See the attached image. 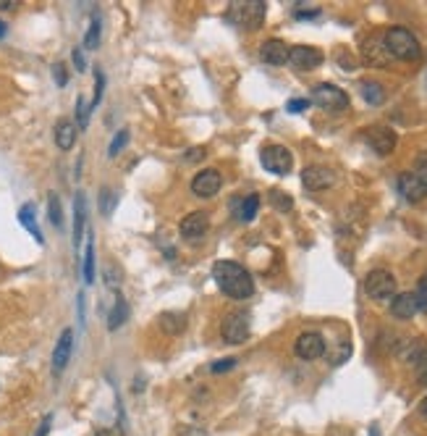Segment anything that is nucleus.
<instances>
[{
    "mask_svg": "<svg viewBox=\"0 0 427 436\" xmlns=\"http://www.w3.org/2000/svg\"><path fill=\"white\" fill-rule=\"evenodd\" d=\"M105 282H108V286H116L118 282H121V276H116V268H113V266H108V279H105Z\"/></svg>",
    "mask_w": 427,
    "mask_h": 436,
    "instance_id": "43",
    "label": "nucleus"
},
{
    "mask_svg": "<svg viewBox=\"0 0 427 436\" xmlns=\"http://www.w3.org/2000/svg\"><path fill=\"white\" fill-rule=\"evenodd\" d=\"M270 203H273L278 211H291V205H294V203H291V197L283 195L280 190H273V192H270Z\"/></svg>",
    "mask_w": 427,
    "mask_h": 436,
    "instance_id": "32",
    "label": "nucleus"
},
{
    "mask_svg": "<svg viewBox=\"0 0 427 436\" xmlns=\"http://www.w3.org/2000/svg\"><path fill=\"white\" fill-rule=\"evenodd\" d=\"M265 14L267 5L263 0H239V3H231V8H228V19L241 30H260L265 21Z\"/></svg>",
    "mask_w": 427,
    "mask_h": 436,
    "instance_id": "3",
    "label": "nucleus"
},
{
    "mask_svg": "<svg viewBox=\"0 0 427 436\" xmlns=\"http://www.w3.org/2000/svg\"><path fill=\"white\" fill-rule=\"evenodd\" d=\"M53 74H56V82H58V87H66V82H69V74H66V66H63V63H56Z\"/></svg>",
    "mask_w": 427,
    "mask_h": 436,
    "instance_id": "38",
    "label": "nucleus"
},
{
    "mask_svg": "<svg viewBox=\"0 0 427 436\" xmlns=\"http://www.w3.org/2000/svg\"><path fill=\"white\" fill-rule=\"evenodd\" d=\"M414 300H417V310H425L427 313V273L419 279L417 292H414Z\"/></svg>",
    "mask_w": 427,
    "mask_h": 436,
    "instance_id": "31",
    "label": "nucleus"
},
{
    "mask_svg": "<svg viewBox=\"0 0 427 436\" xmlns=\"http://www.w3.org/2000/svg\"><path fill=\"white\" fill-rule=\"evenodd\" d=\"M89 111H92V106H87L84 97H79V100H76V129H87Z\"/></svg>",
    "mask_w": 427,
    "mask_h": 436,
    "instance_id": "28",
    "label": "nucleus"
},
{
    "mask_svg": "<svg viewBox=\"0 0 427 436\" xmlns=\"http://www.w3.org/2000/svg\"><path fill=\"white\" fill-rule=\"evenodd\" d=\"M100 197H103V216H110V213H113V208H116V203H118L116 192L105 187V190H103V195H100Z\"/></svg>",
    "mask_w": 427,
    "mask_h": 436,
    "instance_id": "34",
    "label": "nucleus"
},
{
    "mask_svg": "<svg viewBox=\"0 0 427 436\" xmlns=\"http://www.w3.org/2000/svg\"><path fill=\"white\" fill-rule=\"evenodd\" d=\"M126 318H129V305H126V300L118 295L116 305H113V310H110V316H108V329L110 331L121 329V326L126 323Z\"/></svg>",
    "mask_w": 427,
    "mask_h": 436,
    "instance_id": "22",
    "label": "nucleus"
},
{
    "mask_svg": "<svg viewBox=\"0 0 427 436\" xmlns=\"http://www.w3.org/2000/svg\"><path fill=\"white\" fill-rule=\"evenodd\" d=\"M50 423H53V415H45L42 421H40V426H37L34 436H47V434H50Z\"/></svg>",
    "mask_w": 427,
    "mask_h": 436,
    "instance_id": "40",
    "label": "nucleus"
},
{
    "mask_svg": "<svg viewBox=\"0 0 427 436\" xmlns=\"http://www.w3.org/2000/svg\"><path fill=\"white\" fill-rule=\"evenodd\" d=\"M365 292L372 300H388V297H396V279L393 273L385 271V268H375L367 273L365 279Z\"/></svg>",
    "mask_w": 427,
    "mask_h": 436,
    "instance_id": "4",
    "label": "nucleus"
},
{
    "mask_svg": "<svg viewBox=\"0 0 427 436\" xmlns=\"http://www.w3.org/2000/svg\"><path fill=\"white\" fill-rule=\"evenodd\" d=\"M369 436H380V431H378V428L372 426V431H369Z\"/></svg>",
    "mask_w": 427,
    "mask_h": 436,
    "instance_id": "47",
    "label": "nucleus"
},
{
    "mask_svg": "<svg viewBox=\"0 0 427 436\" xmlns=\"http://www.w3.org/2000/svg\"><path fill=\"white\" fill-rule=\"evenodd\" d=\"M223 339L228 345H244L249 339V316L247 313H228L223 318V326H221Z\"/></svg>",
    "mask_w": 427,
    "mask_h": 436,
    "instance_id": "7",
    "label": "nucleus"
},
{
    "mask_svg": "<svg viewBox=\"0 0 427 436\" xmlns=\"http://www.w3.org/2000/svg\"><path fill=\"white\" fill-rule=\"evenodd\" d=\"M236 365V358H225V360H218V363H212V374H225V371H231Z\"/></svg>",
    "mask_w": 427,
    "mask_h": 436,
    "instance_id": "37",
    "label": "nucleus"
},
{
    "mask_svg": "<svg viewBox=\"0 0 427 436\" xmlns=\"http://www.w3.org/2000/svg\"><path fill=\"white\" fill-rule=\"evenodd\" d=\"M103 90H105V76L103 71H95V100H92V108L103 100Z\"/></svg>",
    "mask_w": 427,
    "mask_h": 436,
    "instance_id": "36",
    "label": "nucleus"
},
{
    "mask_svg": "<svg viewBox=\"0 0 427 436\" xmlns=\"http://www.w3.org/2000/svg\"><path fill=\"white\" fill-rule=\"evenodd\" d=\"M160 326L168 331V334H178V331H184V326H186V318L178 316V313H162Z\"/></svg>",
    "mask_w": 427,
    "mask_h": 436,
    "instance_id": "25",
    "label": "nucleus"
},
{
    "mask_svg": "<svg viewBox=\"0 0 427 436\" xmlns=\"http://www.w3.org/2000/svg\"><path fill=\"white\" fill-rule=\"evenodd\" d=\"M362 97L367 100L369 106H380L385 100V90L378 82H362Z\"/></svg>",
    "mask_w": 427,
    "mask_h": 436,
    "instance_id": "23",
    "label": "nucleus"
},
{
    "mask_svg": "<svg viewBox=\"0 0 427 436\" xmlns=\"http://www.w3.org/2000/svg\"><path fill=\"white\" fill-rule=\"evenodd\" d=\"M419 415H422V418H427V397L422 400V402H419Z\"/></svg>",
    "mask_w": 427,
    "mask_h": 436,
    "instance_id": "45",
    "label": "nucleus"
},
{
    "mask_svg": "<svg viewBox=\"0 0 427 436\" xmlns=\"http://www.w3.org/2000/svg\"><path fill=\"white\" fill-rule=\"evenodd\" d=\"M100 19H92V24H89L87 34H84V47H89V50H95V47L100 45Z\"/></svg>",
    "mask_w": 427,
    "mask_h": 436,
    "instance_id": "26",
    "label": "nucleus"
},
{
    "mask_svg": "<svg viewBox=\"0 0 427 436\" xmlns=\"http://www.w3.org/2000/svg\"><path fill=\"white\" fill-rule=\"evenodd\" d=\"M417 365V381L419 384H427V347H422V352H419V358L414 360Z\"/></svg>",
    "mask_w": 427,
    "mask_h": 436,
    "instance_id": "33",
    "label": "nucleus"
},
{
    "mask_svg": "<svg viewBox=\"0 0 427 436\" xmlns=\"http://www.w3.org/2000/svg\"><path fill=\"white\" fill-rule=\"evenodd\" d=\"M234 213L239 221H244V224H249L252 218L257 216V211H260V195H247V197H239V200H234Z\"/></svg>",
    "mask_w": 427,
    "mask_h": 436,
    "instance_id": "18",
    "label": "nucleus"
},
{
    "mask_svg": "<svg viewBox=\"0 0 427 436\" xmlns=\"http://www.w3.org/2000/svg\"><path fill=\"white\" fill-rule=\"evenodd\" d=\"M221 184H223L221 174L215 168H205V171H199L192 179V192L197 197H215L221 192Z\"/></svg>",
    "mask_w": 427,
    "mask_h": 436,
    "instance_id": "11",
    "label": "nucleus"
},
{
    "mask_svg": "<svg viewBox=\"0 0 427 436\" xmlns=\"http://www.w3.org/2000/svg\"><path fill=\"white\" fill-rule=\"evenodd\" d=\"M19 221H21V226L29 231L34 240L42 242V231H40V226H37V218H34V205H32V203L21 205V211H19Z\"/></svg>",
    "mask_w": 427,
    "mask_h": 436,
    "instance_id": "21",
    "label": "nucleus"
},
{
    "mask_svg": "<svg viewBox=\"0 0 427 436\" xmlns=\"http://www.w3.org/2000/svg\"><path fill=\"white\" fill-rule=\"evenodd\" d=\"M412 171L417 174V179H419L427 187V152H422V155L417 158V163H414Z\"/></svg>",
    "mask_w": 427,
    "mask_h": 436,
    "instance_id": "35",
    "label": "nucleus"
},
{
    "mask_svg": "<svg viewBox=\"0 0 427 436\" xmlns=\"http://www.w3.org/2000/svg\"><path fill=\"white\" fill-rule=\"evenodd\" d=\"M312 100L325 111H346L349 108V95L336 84H328V82L312 87Z\"/></svg>",
    "mask_w": 427,
    "mask_h": 436,
    "instance_id": "5",
    "label": "nucleus"
},
{
    "mask_svg": "<svg viewBox=\"0 0 427 436\" xmlns=\"http://www.w3.org/2000/svg\"><path fill=\"white\" fill-rule=\"evenodd\" d=\"M323 58H325L323 53L310 45H296L289 50V63L294 69H299V71H312V69L323 66Z\"/></svg>",
    "mask_w": 427,
    "mask_h": 436,
    "instance_id": "10",
    "label": "nucleus"
},
{
    "mask_svg": "<svg viewBox=\"0 0 427 436\" xmlns=\"http://www.w3.org/2000/svg\"><path fill=\"white\" fill-rule=\"evenodd\" d=\"M391 313H393V318H398V321H409V318H414V313H417V300H414L412 292H401V295H396L393 302H391Z\"/></svg>",
    "mask_w": 427,
    "mask_h": 436,
    "instance_id": "17",
    "label": "nucleus"
},
{
    "mask_svg": "<svg viewBox=\"0 0 427 436\" xmlns=\"http://www.w3.org/2000/svg\"><path fill=\"white\" fill-rule=\"evenodd\" d=\"M129 129H121V132H118L116 137H113V142H110V148H108V155H110V158H116L118 152L123 150V148H126V142H129Z\"/></svg>",
    "mask_w": 427,
    "mask_h": 436,
    "instance_id": "30",
    "label": "nucleus"
},
{
    "mask_svg": "<svg viewBox=\"0 0 427 436\" xmlns=\"http://www.w3.org/2000/svg\"><path fill=\"white\" fill-rule=\"evenodd\" d=\"M5 32H8V27H5V21H0V37H5Z\"/></svg>",
    "mask_w": 427,
    "mask_h": 436,
    "instance_id": "46",
    "label": "nucleus"
},
{
    "mask_svg": "<svg viewBox=\"0 0 427 436\" xmlns=\"http://www.w3.org/2000/svg\"><path fill=\"white\" fill-rule=\"evenodd\" d=\"M8 8H14V0H0V11H8Z\"/></svg>",
    "mask_w": 427,
    "mask_h": 436,
    "instance_id": "44",
    "label": "nucleus"
},
{
    "mask_svg": "<svg viewBox=\"0 0 427 436\" xmlns=\"http://www.w3.org/2000/svg\"><path fill=\"white\" fill-rule=\"evenodd\" d=\"M302 184H304L310 192H323V190L336 184V174H333L328 165H307V168L302 171Z\"/></svg>",
    "mask_w": 427,
    "mask_h": 436,
    "instance_id": "9",
    "label": "nucleus"
},
{
    "mask_svg": "<svg viewBox=\"0 0 427 436\" xmlns=\"http://www.w3.org/2000/svg\"><path fill=\"white\" fill-rule=\"evenodd\" d=\"M74 63H76V71H84V69H87V63H84V56H82V50H74Z\"/></svg>",
    "mask_w": 427,
    "mask_h": 436,
    "instance_id": "42",
    "label": "nucleus"
},
{
    "mask_svg": "<svg viewBox=\"0 0 427 436\" xmlns=\"http://www.w3.org/2000/svg\"><path fill=\"white\" fill-rule=\"evenodd\" d=\"M210 229V218H207L205 211H194L189 213L184 221H181V237L184 240H202Z\"/></svg>",
    "mask_w": 427,
    "mask_h": 436,
    "instance_id": "15",
    "label": "nucleus"
},
{
    "mask_svg": "<svg viewBox=\"0 0 427 436\" xmlns=\"http://www.w3.org/2000/svg\"><path fill=\"white\" fill-rule=\"evenodd\" d=\"M294 352L302 358V360H317V358H323L325 355L323 334H317V331H304V334H299V339H296V345H294Z\"/></svg>",
    "mask_w": 427,
    "mask_h": 436,
    "instance_id": "8",
    "label": "nucleus"
},
{
    "mask_svg": "<svg viewBox=\"0 0 427 436\" xmlns=\"http://www.w3.org/2000/svg\"><path fill=\"white\" fill-rule=\"evenodd\" d=\"M380 50H385L383 43H375V37H372V40H367V45H365V56H367L369 63H380V66H383L385 58L380 56Z\"/></svg>",
    "mask_w": 427,
    "mask_h": 436,
    "instance_id": "27",
    "label": "nucleus"
},
{
    "mask_svg": "<svg viewBox=\"0 0 427 436\" xmlns=\"http://www.w3.org/2000/svg\"><path fill=\"white\" fill-rule=\"evenodd\" d=\"M76 124L71 119H60L56 124V145H58L60 150H71L76 142Z\"/></svg>",
    "mask_w": 427,
    "mask_h": 436,
    "instance_id": "19",
    "label": "nucleus"
},
{
    "mask_svg": "<svg viewBox=\"0 0 427 436\" xmlns=\"http://www.w3.org/2000/svg\"><path fill=\"white\" fill-rule=\"evenodd\" d=\"M294 16L296 19H317V16H320V8H307V11L299 8V11H294Z\"/></svg>",
    "mask_w": 427,
    "mask_h": 436,
    "instance_id": "41",
    "label": "nucleus"
},
{
    "mask_svg": "<svg viewBox=\"0 0 427 436\" xmlns=\"http://www.w3.org/2000/svg\"><path fill=\"white\" fill-rule=\"evenodd\" d=\"M304 108H310V100H304V97H296L289 103V113H302Z\"/></svg>",
    "mask_w": 427,
    "mask_h": 436,
    "instance_id": "39",
    "label": "nucleus"
},
{
    "mask_svg": "<svg viewBox=\"0 0 427 436\" xmlns=\"http://www.w3.org/2000/svg\"><path fill=\"white\" fill-rule=\"evenodd\" d=\"M84 224H87V200H84L82 192H76V197H74V244L82 242Z\"/></svg>",
    "mask_w": 427,
    "mask_h": 436,
    "instance_id": "20",
    "label": "nucleus"
},
{
    "mask_svg": "<svg viewBox=\"0 0 427 436\" xmlns=\"http://www.w3.org/2000/svg\"><path fill=\"white\" fill-rule=\"evenodd\" d=\"M398 192H401L404 200H409V203H422L427 197V187L417 179L414 171H404V174L398 176Z\"/></svg>",
    "mask_w": 427,
    "mask_h": 436,
    "instance_id": "14",
    "label": "nucleus"
},
{
    "mask_svg": "<svg viewBox=\"0 0 427 436\" xmlns=\"http://www.w3.org/2000/svg\"><path fill=\"white\" fill-rule=\"evenodd\" d=\"M47 211H50V221H53V224L63 226V208H60L58 195H50V197H47Z\"/></svg>",
    "mask_w": 427,
    "mask_h": 436,
    "instance_id": "29",
    "label": "nucleus"
},
{
    "mask_svg": "<svg viewBox=\"0 0 427 436\" xmlns=\"http://www.w3.org/2000/svg\"><path fill=\"white\" fill-rule=\"evenodd\" d=\"M365 139H367V145L378 155H391L393 148H396V132L388 129V126H372L367 135H365Z\"/></svg>",
    "mask_w": 427,
    "mask_h": 436,
    "instance_id": "12",
    "label": "nucleus"
},
{
    "mask_svg": "<svg viewBox=\"0 0 427 436\" xmlns=\"http://www.w3.org/2000/svg\"><path fill=\"white\" fill-rule=\"evenodd\" d=\"M84 282L87 284L95 282V240H92V231H89L87 250H84Z\"/></svg>",
    "mask_w": 427,
    "mask_h": 436,
    "instance_id": "24",
    "label": "nucleus"
},
{
    "mask_svg": "<svg viewBox=\"0 0 427 436\" xmlns=\"http://www.w3.org/2000/svg\"><path fill=\"white\" fill-rule=\"evenodd\" d=\"M260 161L265 165L270 174H278V176H286L294 165V155L291 150H286L283 145H265L263 152H260Z\"/></svg>",
    "mask_w": 427,
    "mask_h": 436,
    "instance_id": "6",
    "label": "nucleus"
},
{
    "mask_svg": "<svg viewBox=\"0 0 427 436\" xmlns=\"http://www.w3.org/2000/svg\"><path fill=\"white\" fill-rule=\"evenodd\" d=\"M212 279L221 286L223 295H228L231 300H249L254 295V279L244 266H239L234 260H218L212 266Z\"/></svg>",
    "mask_w": 427,
    "mask_h": 436,
    "instance_id": "1",
    "label": "nucleus"
},
{
    "mask_svg": "<svg viewBox=\"0 0 427 436\" xmlns=\"http://www.w3.org/2000/svg\"><path fill=\"white\" fill-rule=\"evenodd\" d=\"M383 45H385V53L398 60H417L419 53H422L417 37H414L409 30H404V27H391V30L385 32Z\"/></svg>",
    "mask_w": 427,
    "mask_h": 436,
    "instance_id": "2",
    "label": "nucleus"
},
{
    "mask_svg": "<svg viewBox=\"0 0 427 436\" xmlns=\"http://www.w3.org/2000/svg\"><path fill=\"white\" fill-rule=\"evenodd\" d=\"M71 352H74V331L63 329L58 345L53 349V374H63L66 365L71 360Z\"/></svg>",
    "mask_w": 427,
    "mask_h": 436,
    "instance_id": "13",
    "label": "nucleus"
},
{
    "mask_svg": "<svg viewBox=\"0 0 427 436\" xmlns=\"http://www.w3.org/2000/svg\"><path fill=\"white\" fill-rule=\"evenodd\" d=\"M289 50L291 47L286 45L283 40H265L263 47H260V58L265 60L267 66H286L289 63Z\"/></svg>",
    "mask_w": 427,
    "mask_h": 436,
    "instance_id": "16",
    "label": "nucleus"
}]
</instances>
